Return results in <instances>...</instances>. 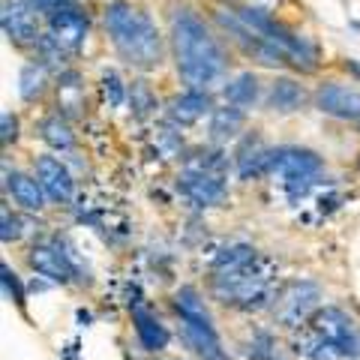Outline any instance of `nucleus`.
Listing matches in <instances>:
<instances>
[{"mask_svg": "<svg viewBox=\"0 0 360 360\" xmlns=\"http://www.w3.org/2000/svg\"><path fill=\"white\" fill-rule=\"evenodd\" d=\"M103 96L108 99V105H111V108H120V105H123V99H129V87L123 84V78H120L115 70L103 72Z\"/></svg>", "mask_w": 360, "mask_h": 360, "instance_id": "nucleus-25", "label": "nucleus"}, {"mask_svg": "<svg viewBox=\"0 0 360 360\" xmlns=\"http://www.w3.org/2000/svg\"><path fill=\"white\" fill-rule=\"evenodd\" d=\"M129 108H132L135 117H148L156 111V96H153V90L144 78L129 84Z\"/></svg>", "mask_w": 360, "mask_h": 360, "instance_id": "nucleus-24", "label": "nucleus"}, {"mask_svg": "<svg viewBox=\"0 0 360 360\" xmlns=\"http://www.w3.org/2000/svg\"><path fill=\"white\" fill-rule=\"evenodd\" d=\"M39 132H42L45 144H51L54 150H72V148H75V135H72V129H70V123H66L60 115L45 117L42 127H39Z\"/></svg>", "mask_w": 360, "mask_h": 360, "instance_id": "nucleus-21", "label": "nucleus"}, {"mask_svg": "<svg viewBox=\"0 0 360 360\" xmlns=\"http://www.w3.org/2000/svg\"><path fill=\"white\" fill-rule=\"evenodd\" d=\"M4 177H6V193L13 195V201L18 207H25L30 213L45 207V193H42L37 174L30 177V174H21V172H4Z\"/></svg>", "mask_w": 360, "mask_h": 360, "instance_id": "nucleus-16", "label": "nucleus"}, {"mask_svg": "<svg viewBox=\"0 0 360 360\" xmlns=\"http://www.w3.org/2000/svg\"><path fill=\"white\" fill-rule=\"evenodd\" d=\"M264 103H267V108L291 115V111H300L307 105V90H303V84L295 82V78H274Z\"/></svg>", "mask_w": 360, "mask_h": 360, "instance_id": "nucleus-17", "label": "nucleus"}, {"mask_svg": "<svg viewBox=\"0 0 360 360\" xmlns=\"http://www.w3.org/2000/svg\"><path fill=\"white\" fill-rule=\"evenodd\" d=\"M168 39H172V54L180 78L189 87L207 90L219 84L229 70V58H225L222 45L210 33L195 9L174 6L168 15Z\"/></svg>", "mask_w": 360, "mask_h": 360, "instance_id": "nucleus-1", "label": "nucleus"}, {"mask_svg": "<svg viewBox=\"0 0 360 360\" xmlns=\"http://www.w3.org/2000/svg\"><path fill=\"white\" fill-rule=\"evenodd\" d=\"M18 217H9V210H4V240H15L18 238Z\"/></svg>", "mask_w": 360, "mask_h": 360, "instance_id": "nucleus-29", "label": "nucleus"}, {"mask_svg": "<svg viewBox=\"0 0 360 360\" xmlns=\"http://www.w3.org/2000/svg\"><path fill=\"white\" fill-rule=\"evenodd\" d=\"M246 123V108H238L231 103H225L222 108H213L210 111V135L217 141H229L234 139Z\"/></svg>", "mask_w": 360, "mask_h": 360, "instance_id": "nucleus-20", "label": "nucleus"}, {"mask_svg": "<svg viewBox=\"0 0 360 360\" xmlns=\"http://www.w3.org/2000/svg\"><path fill=\"white\" fill-rule=\"evenodd\" d=\"M33 4V9H37L39 15H45L49 18L51 13H58L60 6H70V4H82V0H30Z\"/></svg>", "mask_w": 360, "mask_h": 360, "instance_id": "nucleus-28", "label": "nucleus"}, {"mask_svg": "<svg viewBox=\"0 0 360 360\" xmlns=\"http://www.w3.org/2000/svg\"><path fill=\"white\" fill-rule=\"evenodd\" d=\"M174 309L180 315V324H184V336L189 348L201 360H229V352L222 348L219 333L205 309V300L198 297L195 288H180L174 295Z\"/></svg>", "mask_w": 360, "mask_h": 360, "instance_id": "nucleus-7", "label": "nucleus"}, {"mask_svg": "<svg viewBox=\"0 0 360 360\" xmlns=\"http://www.w3.org/2000/svg\"><path fill=\"white\" fill-rule=\"evenodd\" d=\"M210 111V96L201 87H186L184 94H177L168 103V120L174 127H193L195 120H201Z\"/></svg>", "mask_w": 360, "mask_h": 360, "instance_id": "nucleus-14", "label": "nucleus"}, {"mask_svg": "<svg viewBox=\"0 0 360 360\" xmlns=\"http://www.w3.org/2000/svg\"><path fill=\"white\" fill-rule=\"evenodd\" d=\"M315 108L336 120L360 123V90L340 82H321L315 90Z\"/></svg>", "mask_w": 360, "mask_h": 360, "instance_id": "nucleus-11", "label": "nucleus"}, {"mask_svg": "<svg viewBox=\"0 0 360 360\" xmlns=\"http://www.w3.org/2000/svg\"><path fill=\"white\" fill-rule=\"evenodd\" d=\"M222 96H225V103H231L238 108H252L262 99V84H258L255 72H240L222 87Z\"/></svg>", "mask_w": 360, "mask_h": 360, "instance_id": "nucleus-19", "label": "nucleus"}, {"mask_svg": "<svg viewBox=\"0 0 360 360\" xmlns=\"http://www.w3.org/2000/svg\"><path fill=\"white\" fill-rule=\"evenodd\" d=\"M295 348L303 360H360V330L348 312L324 307L300 328Z\"/></svg>", "mask_w": 360, "mask_h": 360, "instance_id": "nucleus-4", "label": "nucleus"}, {"mask_svg": "<svg viewBox=\"0 0 360 360\" xmlns=\"http://www.w3.org/2000/svg\"><path fill=\"white\" fill-rule=\"evenodd\" d=\"M225 180H229V162H225V156L219 150H207L195 156L193 162H186V168L177 177V189L195 207H213L229 193Z\"/></svg>", "mask_w": 360, "mask_h": 360, "instance_id": "nucleus-5", "label": "nucleus"}, {"mask_svg": "<svg viewBox=\"0 0 360 360\" xmlns=\"http://www.w3.org/2000/svg\"><path fill=\"white\" fill-rule=\"evenodd\" d=\"M33 49H37V60L42 66H54V70H66V58L72 54L70 49H63L51 33H42V37L33 42Z\"/></svg>", "mask_w": 360, "mask_h": 360, "instance_id": "nucleus-23", "label": "nucleus"}, {"mask_svg": "<svg viewBox=\"0 0 360 360\" xmlns=\"http://www.w3.org/2000/svg\"><path fill=\"white\" fill-rule=\"evenodd\" d=\"M345 70L352 72V75L357 78V82H360V63H357V60H345Z\"/></svg>", "mask_w": 360, "mask_h": 360, "instance_id": "nucleus-30", "label": "nucleus"}, {"mask_svg": "<svg viewBox=\"0 0 360 360\" xmlns=\"http://www.w3.org/2000/svg\"><path fill=\"white\" fill-rule=\"evenodd\" d=\"M132 324H135V336H139V342L148 348V352H160V348L168 345V330L162 328V321L156 319L150 309L135 307L132 309Z\"/></svg>", "mask_w": 360, "mask_h": 360, "instance_id": "nucleus-18", "label": "nucleus"}, {"mask_svg": "<svg viewBox=\"0 0 360 360\" xmlns=\"http://www.w3.org/2000/svg\"><path fill=\"white\" fill-rule=\"evenodd\" d=\"M0 25L9 42L15 45H33L42 33H39V13L33 9L30 0H4L0 6Z\"/></svg>", "mask_w": 360, "mask_h": 360, "instance_id": "nucleus-9", "label": "nucleus"}, {"mask_svg": "<svg viewBox=\"0 0 360 360\" xmlns=\"http://www.w3.org/2000/svg\"><path fill=\"white\" fill-rule=\"evenodd\" d=\"M0 127H4V135H0V139H4V144H9V141L18 139V117L13 115V111H4V115H0Z\"/></svg>", "mask_w": 360, "mask_h": 360, "instance_id": "nucleus-27", "label": "nucleus"}, {"mask_svg": "<svg viewBox=\"0 0 360 360\" xmlns=\"http://www.w3.org/2000/svg\"><path fill=\"white\" fill-rule=\"evenodd\" d=\"M210 288L222 303L262 309L274 297V264L246 243H229L210 258Z\"/></svg>", "mask_w": 360, "mask_h": 360, "instance_id": "nucleus-2", "label": "nucleus"}, {"mask_svg": "<svg viewBox=\"0 0 360 360\" xmlns=\"http://www.w3.org/2000/svg\"><path fill=\"white\" fill-rule=\"evenodd\" d=\"M319 297L321 291L315 283H291L276 297V319L285 328H303L315 315V309H319Z\"/></svg>", "mask_w": 360, "mask_h": 360, "instance_id": "nucleus-8", "label": "nucleus"}, {"mask_svg": "<svg viewBox=\"0 0 360 360\" xmlns=\"http://www.w3.org/2000/svg\"><path fill=\"white\" fill-rule=\"evenodd\" d=\"M234 162H238V174L243 180L250 177H262L267 174V165H270V148L258 139L255 132H250L246 139L238 144V153H234Z\"/></svg>", "mask_w": 360, "mask_h": 360, "instance_id": "nucleus-15", "label": "nucleus"}, {"mask_svg": "<svg viewBox=\"0 0 360 360\" xmlns=\"http://www.w3.org/2000/svg\"><path fill=\"white\" fill-rule=\"evenodd\" d=\"M45 21H49V33L63 45V49H70L72 54L82 51V45L87 42V33H90V18H87V9L82 4L60 6L58 13H51Z\"/></svg>", "mask_w": 360, "mask_h": 360, "instance_id": "nucleus-12", "label": "nucleus"}, {"mask_svg": "<svg viewBox=\"0 0 360 360\" xmlns=\"http://www.w3.org/2000/svg\"><path fill=\"white\" fill-rule=\"evenodd\" d=\"M37 180L42 186V193L49 195L51 201H72L75 195V180L70 174V168H66L58 156H39L37 160Z\"/></svg>", "mask_w": 360, "mask_h": 360, "instance_id": "nucleus-13", "label": "nucleus"}, {"mask_svg": "<svg viewBox=\"0 0 360 360\" xmlns=\"http://www.w3.org/2000/svg\"><path fill=\"white\" fill-rule=\"evenodd\" d=\"M45 84H49V72H45V66L39 60L27 63L25 70H21V75H18V94H21V99H27V103H33V99L42 96Z\"/></svg>", "mask_w": 360, "mask_h": 360, "instance_id": "nucleus-22", "label": "nucleus"}, {"mask_svg": "<svg viewBox=\"0 0 360 360\" xmlns=\"http://www.w3.org/2000/svg\"><path fill=\"white\" fill-rule=\"evenodd\" d=\"M0 274H4V288H6V295H13V300L18 303V307H25V288H21V283L15 279V274L9 270V264L0 267Z\"/></svg>", "mask_w": 360, "mask_h": 360, "instance_id": "nucleus-26", "label": "nucleus"}, {"mask_svg": "<svg viewBox=\"0 0 360 360\" xmlns=\"http://www.w3.org/2000/svg\"><path fill=\"white\" fill-rule=\"evenodd\" d=\"M324 162L319 160V153H312L307 148H276L270 150V165H267V177H274V184L279 189L297 201L309 193V189L321 180Z\"/></svg>", "mask_w": 360, "mask_h": 360, "instance_id": "nucleus-6", "label": "nucleus"}, {"mask_svg": "<svg viewBox=\"0 0 360 360\" xmlns=\"http://www.w3.org/2000/svg\"><path fill=\"white\" fill-rule=\"evenodd\" d=\"M103 21L117 58L127 66L148 72L165 60V39L144 9L129 4V0H111L105 4Z\"/></svg>", "mask_w": 360, "mask_h": 360, "instance_id": "nucleus-3", "label": "nucleus"}, {"mask_svg": "<svg viewBox=\"0 0 360 360\" xmlns=\"http://www.w3.org/2000/svg\"><path fill=\"white\" fill-rule=\"evenodd\" d=\"M30 267L37 270V274H42L45 279H51V283H72L78 276L75 258L66 252V246L60 240H45V243L33 246Z\"/></svg>", "mask_w": 360, "mask_h": 360, "instance_id": "nucleus-10", "label": "nucleus"}]
</instances>
